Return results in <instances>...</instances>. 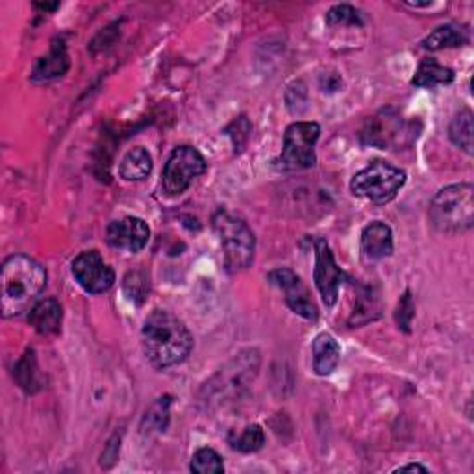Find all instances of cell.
I'll return each mask as SVG.
<instances>
[{"label": "cell", "instance_id": "cell-19", "mask_svg": "<svg viewBox=\"0 0 474 474\" xmlns=\"http://www.w3.org/2000/svg\"><path fill=\"white\" fill-rule=\"evenodd\" d=\"M452 82H454V71L439 66L437 62H434V59H423L411 80V83L417 87H437V85H449Z\"/></svg>", "mask_w": 474, "mask_h": 474}, {"label": "cell", "instance_id": "cell-5", "mask_svg": "<svg viewBox=\"0 0 474 474\" xmlns=\"http://www.w3.org/2000/svg\"><path fill=\"white\" fill-rule=\"evenodd\" d=\"M406 178V171L400 167L376 160L360 172H356L350 182V191L373 204H388L402 189Z\"/></svg>", "mask_w": 474, "mask_h": 474}, {"label": "cell", "instance_id": "cell-7", "mask_svg": "<svg viewBox=\"0 0 474 474\" xmlns=\"http://www.w3.org/2000/svg\"><path fill=\"white\" fill-rule=\"evenodd\" d=\"M259 369V352L256 348H249L241 354H237L235 358L221 369L212 382L206 383V400L212 397H230L240 393V390L247 388V383L252 382Z\"/></svg>", "mask_w": 474, "mask_h": 474}, {"label": "cell", "instance_id": "cell-15", "mask_svg": "<svg viewBox=\"0 0 474 474\" xmlns=\"http://www.w3.org/2000/svg\"><path fill=\"white\" fill-rule=\"evenodd\" d=\"M62 320H64V310L54 299H45L36 303L34 308H30L28 313L30 326H34V330L41 336L57 334L59 329H62Z\"/></svg>", "mask_w": 474, "mask_h": 474}, {"label": "cell", "instance_id": "cell-21", "mask_svg": "<svg viewBox=\"0 0 474 474\" xmlns=\"http://www.w3.org/2000/svg\"><path fill=\"white\" fill-rule=\"evenodd\" d=\"M472 134H474V127H472V113L469 110L460 111L451 123L449 128V136L451 141L460 146L461 151H465L467 154H472Z\"/></svg>", "mask_w": 474, "mask_h": 474}, {"label": "cell", "instance_id": "cell-4", "mask_svg": "<svg viewBox=\"0 0 474 474\" xmlns=\"http://www.w3.org/2000/svg\"><path fill=\"white\" fill-rule=\"evenodd\" d=\"M214 230L219 235L226 269L230 273L249 269L256 250V237L249 224L226 210H219L214 215Z\"/></svg>", "mask_w": 474, "mask_h": 474}, {"label": "cell", "instance_id": "cell-11", "mask_svg": "<svg viewBox=\"0 0 474 474\" xmlns=\"http://www.w3.org/2000/svg\"><path fill=\"white\" fill-rule=\"evenodd\" d=\"M275 287H278L284 293L285 304L296 313L304 317L306 320H317L319 312L312 299V294L301 276H296L291 269H275L267 276Z\"/></svg>", "mask_w": 474, "mask_h": 474}, {"label": "cell", "instance_id": "cell-16", "mask_svg": "<svg viewBox=\"0 0 474 474\" xmlns=\"http://www.w3.org/2000/svg\"><path fill=\"white\" fill-rule=\"evenodd\" d=\"M341 360V347L336 338L322 332L313 339V371L319 376H330Z\"/></svg>", "mask_w": 474, "mask_h": 474}, {"label": "cell", "instance_id": "cell-20", "mask_svg": "<svg viewBox=\"0 0 474 474\" xmlns=\"http://www.w3.org/2000/svg\"><path fill=\"white\" fill-rule=\"evenodd\" d=\"M465 43H467V38H465V34L461 32V30L452 26V24H447V26L435 28L428 38H425L423 47L426 50H443V48L461 47Z\"/></svg>", "mask_w": 474, "mask_h": 474}, {"label": "cell", "instance_id": "cell-18", "mask_svg": "<svg viewBox=\"0 0 474 474\" xmlns=\"http://www.w3.org/2000/svg\"><path fill=\"white\" fill-rule=\"evenodd\" d=\"M153 158L145 146H134L123 156L121 165H118V174L127 182H139L151 174Z\"/></svg>", "mask_w": 474, "mask_h": 474}, {"label": "cell", "instance_id": "cell-26", "mask_svg": "<svg viewBox=\"0 0 474 474\" xmlns=\"http://www.w3.org/2000/svg\"><path fill=\"white\" fill-rule=\"evenodd\" d=\"M326 22L330 26H362V17L360 12L352 6L339 4L326 13Z\"/></svg>", "mask_w": 474, "mask_h": 474}, {"label": "cell", "instance_id": "cell-8", "mask_svg": "<svg viewBox=\"0 0 474 474\" xmlns=\"http://www.w3.org/2000/svg\"><path fill=\"white\" fill-rule=\"evenodd\" d=\"M207 163L195 146H178L171 153L162 178V188L169 197L182 195L195 178L204 174Z\"/></svg>", "mask_w": 474, "mask_h": 474}, {"label": "cell", "instance_id": "cell-29", "mask_svg": "<svg viewBox=\"0 0 474 474\" xmlns=\"http://www.w3.org/2000/svg\"><path fill=\"white\" fill-rule=\"evenodd\" d=\"M397 470H400V472H404V470H419V472H428V469H426V467H423V465H419V463L402 465V467H399Z\"/></svg>", "mask_w": 474, "mask_h": 474}, {"label": "cell", "instance_id": "cell-3", "mask_svg": "<svg viewBox=\"0 0 474 474\" xmlns=\"http://www.w3.org/2000/svg\"><path fill=\"white\" fill-rule=\"evenodd\" d=\"M430 221L441 233H463L474 224V188L454 184L441 189L430 204Z\"/></svg>", "mask_w": 474, "mask_h": 474}, {"label": "cell", "instance_id": "cell-10", "mask_svg": "<svg viewBox=\"0 0 474 474\" xmlns=\"http://www.w3.org/2000/svg\"><path fill=\"white\" fill-rule=\"evenodd\" d=\"M345 273L339 269L330 245L326 240H315V269H313V280L315 285L322 296V303L326 308H332L338 303L339 287L345 282Z\"/></svg>", "mask_w": 474, "mask_h": 474}, {"label": "cell", "instance_id": "cell-6", "mask_svg": "<svg viewBox=\"0 0 474 474\" xmlns=\"http://www.w3.org/2000/svg\"><path fill=\"white\" fill-rule=\"evenodd\" d=\"M320 136L317 123H293L284 134L282 154L273 162V167L284 172L312 169L317 163L315 145Z\"/></svg>", "mask_w": 474, "mask_h": 474}, {"label": "cell", "instance_id": "cell-1", "mask_svg": "<svg viewBox=\"0 0 474 474\" xmlns=\"http://www.w3.org/2000/svg\"><path fill=\"white\" fill-rule=\"evenodd\" d=\"M141 343L148 362L158 369L180 365L193 350V336L188 326L165 310H154L146 317Z\"/></svg>", "mask_w": 474, "mask_h": 474}, {"label": "cell", "instance_id": "cell-25", "mask_svg": "<svg viewBox=\"0 0 474 474\" xmlns=\"http://www.w3.org/2000/svg\"><path fill=\"white\" fill-rule=\"evenodd\" d=\"M191 470L197 474H221L224 472L223 458L214 449H198L191 458Z\"/></svg>", "mask_w": 474, "mask_h": 474}, {"label": "cell", "instance_id": "cell-14", "mask_svg": "<svg viewBox=\"0 0 474 474\" xmlns=\"http://www.w3.org/2000/svg\"><path fill=\"white\" fill-rule=\"evenodd\" d=\"M393 254V232L382 223L373 221L362 232V256L365 261H380Z\"/></svg>", "mask_w": 474, "mask_h": 474}, {"label": "cell", "instance_id": "cell-24", "mask_svg": "<svg viewBox=\"0 0 474 474\" xmlns=\"http://www.w3.org/2000/svg\"><path fill=\"white\" fill-rule=\"evenodd\" d=\"M169 406H171V399L163 397L158 399L151 408H148L146 415L143 417V432H165L167 425H169Z\"/></svg>", "mask_w": 474, "mask_h": 474}, {"label": "cell", "instance_id": "cell-28", "mask_svg": "<svg viewBox=\"0 0 474 474\" xmlns=\"http://www.w3.org/2000/svg\"><path fill=\"white\" fill-rule=\"evenodd\" d=\"M413 317H415V304H413V299H411V293L406 291L404 296L400 299V303H399L397 313H395L399 329H402L404 332H409V326H411Z\"/></svg>", "mask_w": 474, "mask_h": 474}, {"label": "cell", "instance_id": "cell-9", "mask_svg": "<svg viewBox=\"0 0 474 474\" xmlns=\"http://www.w3.org/2000/svg\"><path fill=\"white\" fill-rule=\"evenodd\" d=\"M71 271L78 285L92 294H101L115 284V273L97 250H85L75 258Z\"/></svg>", "mask_w": 474, "mask_h": 474}, {"label": "cell", "instance_id": "cell-2", "mask_svg": "<svg viewBox=\"0 0 474 474\" xmlns=\"http://www.w3.org/2000/svg\"><path fill=\"white\" fill-rule=\"evenodd\" d=\"M47 285L43 265L24 254L10 256L0 273V306L4 317H17L34 308L38 296Z\"/></svg>", "mask_w": 474, "mask_h": 474}, {"label": "cell", "instance_id": "cell-17", "mask_svg": "<svg viewBox=\"0 0 474 474\" xmlns=\"http://www.w3.org/2000/svg\"><path fill=\"white\" fill-rule=\"evenodd\" d=\"M69 69V56L66 52V47L62 41H56L48 52V56L40 57L34 71H32V80L34 82H48L57 76H64Z\"/></svg>", "mask_w": 474, "mask_h": 474}, {"label": "cell", "instance_id": "cell-13", "mask_svg": "<svg viewBox=\"0 0 474 474\" xmlns=\"http://www.w3.org/2000/svg\"><path fill=\"white\" fill-rule=\"evenodd\" d=\"M151 240V228L139 217H123L111 221L106 230V241L110 247L125 252H139Z\"/></svg>", "mask_w": 474, "mask_h": 474}, {"label": "cell", "instance_id": "cell-27", "mask_svg": "<svg viewBox=\"0 0 474 474\" xmlns=\"http://www.w3.org/2000/svg\"><path fill=\"white\" fill-rule=\"evenodd\" d=\"M125 293L128 294V299L136 304H143L145 296L148 293V280L143 273H128L125 278Z\"/></svg>", "mask_w": 474, "mask_h": 474}, {"label": "cell", "instance_id": "cell-22", "mask_svg": "<svg viewBox=\"0 0 474 474\" xmlns=\"http://www.w3.org/2000/svg\"><path fill=\"white\" fill-rule=\"evenodd\" d=\"M15 380L26 393H36L41 388L34 350H26V354L19 360L15 367Z\"/></svg>", "mask_w": 474, "mask_h": 474}, {"label": "cell", "instance_id": "cell-30", "mask_svg": "<svg viewBox=\"0 0 474 474\" xmlns=\"http://www.w3.org/2000/svg\"><path fill=\"white\" fill-rule=\"evenodd\" d=\"M34 8H38V10H43V12H52V10H57V8H59V4H57V3H54V4H41V3H36V4H34Z\"/></svg>", "mask_w": 474, "mask_h": 474}, {"label": "cell", "instance_id": "cell-23", "mask_svg": "<svg viewBox=\"0 0 474 474\" xmlns=\"http://www.w3.org/2000/svg\"><path fill=\"white\" fill-rule=\"evenodd\" d=\"M228 441L232 444V449L240 451V452H245V454L258 452L265 443V432L259 425H250L241 434L230 435Z\"/></svg>", "mask_w": 474, "mask_h": 474}, {"label": "cell", "instance_id": "cell-12", "mask_svg": "<svg viewBox=\"0 0 474 474\" xmlns=\"http://www.w3.org/2000/svg\"><path fill=\"white\" fill-rule=\"evenodd\" d=\"M408 127L395 110H382L371 117L362 130V139L378 148L399 146L408 136Z\"/></svg>", "mask_w": 474, "mask_h": 474}]
</instances>
